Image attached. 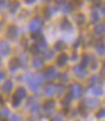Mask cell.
I'll list each match as a JSON object with an SVG mask.
<instances>
[{
	"mask_svg": "<svg viewBox=\"0 0 105 121\" xmlns=\"http://www.w3.org/2000/svg\"><path fill=\"white\" fill-rule=\"evenodd\" d=\"M102 71H103V73H105V62L103 63V67H102Z\"/></svg>",
	"mask_w": 105,
	"mask_h": 121,
	"instance_id": "cell-50",
	"label": "cell"
},
{
	"mask_svg": "<svg viewBox=\"0 0 105 121\" xmlns=\"http://www.w3.org/2000/svg\"><path fill=\"white\" fill-rule=\"evenodd\" d=\"M72 71H74V75L77 78H85V77L87 76V73H86L85 68H83L80 65L75 66L74 69H72Z\"/></svg>",
	"mask_w": 105,
	"mask_h": 121,
	"instance_id": "cell-8",
	"label": "cell"
},
{
	"mask_svg": "<svg viewBox=\"0 0 105 121\" xmlns=\"http://www.w3.org/2000/svg\"><path fill=\"white\" fill-rule=\"evenodd\" d=\"M43 75H44L45 79H47V80H53L55 77H58V73H57L55 68H54V67H52V66L46 67V68L44 69Z\"/></svg>",
	"mask_w": 105,
	"mask_h": 121,
	"instance_id": "cell-3",
	"label": "cell"
},
{
	"mask_svg": "<svg viewBox=\"0 0 105 121\" xmlns=\"http://www.w3.org/2000/svg\"><path fill=\"white\" fill-rule=\"evenodd\" d=\"M71 4L74 6H80L81 5V1L80 0H71Z\"/></svg>",
	"mask_w": 105,
	"mask_h": 121,
	"instance_id": "cell-43",
	"label": "cell"
},
{
	"mask_svg": "<svg viewBox=\"0 0 105 121\" xmlns=\"http://www.w3.org/2000/svg\"><path fill=\"white\" fill-rule=\"evenodd\" d=\"M21 100L19 99V97H17L15 94H14V96H13V99H11V105L14 106V108H17V106H19V104H21Z\"/></svg>",
	"mask_w": 105,
	"mask_h": 121,
	"instance_id": "cell-32",
	"label": "cell"
},
{
	"mask_svg": "<svg viewBox=\"0 0 105 121\" xmlns=\"http://www.w3.org/2000/svg\"><path fill=\"white\" fill-rule=\"evenodd\" d=\"M21 66V59L16 58V57L11 58L10 60H9V63H8V68H9V70H10V71H16V70L19 68Z\"/></svg>",
	"mask_w": 105,
	"mask_h": 121,
	"instance_id": "cell-7",
	"label": "cell"
},
{
	"mask_svg": "<svg viewBox=\"0 0 105 121\" xmlns=\"http://www.w3.org/2000/svg\"><path fill=\"white\" fill-rule=\"evenodd\" d=\"M18 34H19V28L16 26V25H10V26L8 27V30H7V33H6L7 37L9 40H11V41L16 40L18 37Z\"/></svg>",
	"mask_w": 105,
	"mask_h": 121,
	"instance_id": "cell-4",
	"label": "cell"
},
{
	"mask_svg": "<svg viewBox=\"0 0 105 121\" xmlns=\"http://www.w3.org/2000/svg\"><path fill=\"white\" fill-rule=\"evenodd\" d=\"M0 116H1V118L6 119L8 116H10V112H9V110H8V109L2 108V109H0Z\"/></svg>",
	"mask_w": 105,
	"mask_h": 121,
	"instance_id": "cell-33",
	"label": "cell"
},
{
	"mask_svg": "<svg viewBox=\"0 0 105 121\" xmlns=\"http://www.w3.org/2000/svg\"><path fill=\"white\" fill-rule=\"evenodd\" d=\"M11 52V48L9 45V43L6 41H0V54L2 57H7L9 56Z\"/></svg>",
	"mask_w": 105,
	"mask_h": 121,
	"instance_id": "cell-6",
	"label": "cell"
},
{
	"mask_svg": "<svg viewBox=\"0 0 105 121\" xmlns=\"http://www.w3.org/2000/svg\"><path fill=\"white\" fill-rule=\"evenodd\" d=\"M75 6L70 2V4H68V2H66L64 5L61 6V11H62L63 14H69V13H71V11L74 10Z\"/></svg>",
	"mask_w": 105,
	"mask_h": 121,
	"instance_id": "cell-23",
	"label": "cell"
},
{
	"mask_svg": "<svg viewBox=\"0 0 105 121\" xmlns=\"http://www.w3.org/2000/svg\"><path fill=\"white\" fill-rule=\"evenodd\" d=\"M75 21H76V24L78 26H83L86 22V18H85V15L84 14H77L75 16Z\"/></svg>",
	"mask_w": 105,
	"mask_h": 121,
	"instance_id": "cell-25",
	"label": "cell"
},
{
	"mask_svg": "<svg viewBox=\"0 0 105 121\" xmlns=\"http://www.w3.org/2000/svg\"><path fill=\"white\" fill-rule=\"evenodd\" d=\"M89 65H90V57L87 53H84V54L81 56V58H80V66H81L83 68H86V67H88Z\"/></svg>",
	"mask_w": 105,
	"mask_h": 121,
	"instance_id": "cell-19",
	"label": "cell"
},
{
	"mask_svg": "<svg viewBox=\"0 0 105 121\" xmlns=\"http://www.w3.org/2000/svg\"><path fill=\"white\" fill-rule=\"evenodd\" d=\"M54 106H55V102H54V100H46L44 103H43L42 109H43V111H45L46 113H50V112H52L53 111Z\"/></svg>",
	"mask_w": 105,
	"mask_h": 121,
	"instance_id": "cell-11",
	"label": "cell"
},
{
	"mask_svg": "<svg viewBox=\"0 0 105 121\" xmlns=\"http://www.w3.org/2000/svg\"><path fill=\"white\" fill-rule=\"evenodd\" d=\"M21 7V2L18 0H11L9 2V6H8V9H9V13L10 14H16L18 9Z\"/></svg>",
	"mask_w": 105,
	"mask_h": 121,
	"instance_id": "cell-13",
	"label": "cell"
},
{
	"mask_svg": "<svg viewBox=\"0 0 105 121\" xmlns=\"http://www.w3.org/2000/svg\"><path fill=\"white\" fill-rule=\"evenodd\" d=\"M28 30L32 32H36V31H42V23L38 18H34L29 22L28 24Z\"/></svg>",
	"mask_w": 105,
	"mask_h": 121,
	"instance_id": "cell-5",
	"label": "cell"
},
{
	"mask_svg": "<svg viewBox=\"0 0 105 121\" xmlns=\"http://www.w3.org/2000/svg\"><path fill=\"white\" fill-rule=\"evenodd\" d=\"M52 121H63V118L61 117V114H55L52 118Z\"/></svg>",
	"mask_w": 105,
	"mask_h": 121,
	"instance_id": "cell-41",
	"label": "cell"
},
{
	"mask_svg": "<svg viewBox=\"0 0 105 121\" xmlns=\"http://www.w3.org/2000/svg\"><path fill=\"white\" fill-rule=\"evenodd\" d=\"M13 87H14L13 82H11V80H6L1 88H2V91H4L5 93H10L11 91H13Z\"/></svg>",
	"mask_w": 105,
	"mask_h": 121,
	"instance_id": "cell-24",
	"label": "cell"
},
{
	"mask_svg": "<svg viewBox=\"0 0 105 121\" xmlns=\"http://www.w3.org/2000/svg\"><path fill=\"white\" fill-rule=\"evenodd\" d=\"M72 100H74V96H72V94L69 92L68 94H67L62 99V101H61V104H62V105H64V106H67V105H69V104L71 103V101H72Z\"/></svg>",
	"mask_w": 105,
	"mask_h": 121,
	"instance_id": "cell-26",
	"label": "cell"
},
{
	"mask_svg": "<svg viewBox=\"0 0 105 121\" xmlns=\"http://www.w3.org/2000/svg\"><path fill=\"white\" fill-rule=\"evenodd\" d=\"M5 78H6V75H5V73L0 70V82H2V80H5Z\"/></svg>",
	"mask_w": 105,
	"mask_h": 121,
	"instance_id": "cell-44",
	"label": "cell"
},
{
	"mask_svg": "<svg viewBox=\"0 0 105 121\" xmlns=\"http://www.w3.org/2000/svg\"><path fill=\"white\" fill-rule=\"evenodd\" d=\"M96 118L97 119H103L105 118V109H100L96 112Z\"/></svg>",
	"mask_w": 105,
	"mask_h": 121,
	"instance_id": "cell-35",
	"label": "cell"
},
{
	"mask_svg": "<svg viewBox=\"0 0 105 121\" xmlns=\"http://www.w3.org/2000/svg\"><path fill=\"white\" fill-rule=\"evenodd\" d=\"M80 42H81V40L79 39L78 41H77V42L75 43V48H78V47H79V44H80Z\"/></svg>",
	"mask_w": 105,
	"mask_h": 121,
	"instance_id": "cell-47",
	"label": "cell"
},
{
	"mask_svg": "<svg viewBox=\"0 0 105 121\" xmlns=\"http://www.w3.org/2000/svg\"><path fill=\"white\" fill-rule=\"evenodd\" d=\"M60 28L62 31H71L72 30V25H71V22L69 21L68 18H63L62 21L60 22Z\"/></svg>",
	"mask_w": 105,
	"mask_h": 121,
	"instance_id": "cell-15",
	"label": "cell"
},
{
	"mask_svg": "<svg viewBox=\"0 0 105 121\" xmlns=\"http://www.w3.org/2000/svg\"><path fill=\"white\" fill-rule=\"evenodd\" d=\"M10 121H21V119L19 118V116H17V114H11Z\"/></svg>",
	"mask_w": 105,
	"mask_h": 121,
	"instance_id": "cell-40",
	"label": "cell"
},
{
	"mask_svg": "<svg viewBox=\"0 0 105 121\" xmlns=\"http://www.w3.org/2000/svg\"><path fill=\"white\" fill-rule=\"evenodd\" d=\"M27 108L29 109V111H31L32 113H37L40 111V109H41L40 104L34 99H29V101L27 102Z\"/></svg>",
	"mask_w": 105,
	"mask_h": 121,
	"instance_id": "cell-10",
	"label": "cell"
},
{
	"mask_svg": "<svg viewBox=\"0 0 105 121\" xmlns=\"http://www.w3.org/2000/svg\"><path fill=\"white\" fill-rule=\"evenodd\" d=\"M42 56H43V59L50 60V59H52L54 57V52H53L52 50H50V49H45V50H43Z\"/></svg>",
	"mask_w": 105,
	"mask_h": 121,
	"instance_id": "cell-27",
	"label": "cell"
},
{
	"mask_svg": "<svg viewBox=\"0 0 105 121\" xmlns=\"http://www.w3.org/2000/svg\"><path fill=\"white\" fill-rule=\"evenodd\" d=\"M7 6H9V1L8 0H0V11H2Z\"/></svg>",
	"mask_w": 105,
	"mask_h": 121,
	"instance_id": "cell-37",
	"label": "cell"
},
{
	"mask_svg": "<svg viewBox=\"0 0 105 121\" xmlns=\"http://www.w3.org/2000/svg\"><path fill=\"white\" fill-rule=\"evenodd\" d=\"M90 92L93 93L96 96H101V95L104 94V91H103V87L101 85H94V86H90L89 87Z\"/></svg>",
	"mask_w": 105,
	"mask_h": 121,
	"instance_id": "cell-17",
	"label": "cell"
},
{
	"mask_svg": "<svg viewBox=\"0 0 105 121\" xmlns=\"http://www.w3.org/2000/svg\"><path fill=\"white\" fill-rule=\"evenodd\" d=\"M100 82H101V78L98 76H92L89 78V83H90V86H94V85H100Z\"/></svg>",
	"mask_w": 105,
	"mask_h": 121,
	"instance_id": "cell-31",
	"label": "cell"
},
{
	"mask_svg": "<svg viewBox=\"0 0 105 121\" xmlns=\"http://www.w3.org/2000/svg\"><path fill=\"white\" fill-rule=\"evenodd\" d=\"M25 1V4H27V5H32V4H34L36 0H24Z\"/></svg>",
	"mask_w": 105,
	"mask_h": 121,
	"instance_id": "cell-46",
	"label": "cell"
},
{
	"mask_svg": "<svg viewBox=\"0 0 105 121\" xmlns=\"http://www.w3.org/2000/svg\"><path fill=\"white\" fill-rule=\"evenodd\" d=\"M94 33L98 36H102L105 34V24H97L94 27Z\"/></svg>",
	"mask_w": 105,
	"mask_h": 121,
	"instance_id": "cell-22",
	"label": "cell"
},
{
	"mask_svg": "<svg viewBox=\"0 0 105 121\" xmlns=\"http://www.w3.org/2000/svg\"><path fill=\"white\" fill-rule=\"evenodd\" d=\"M4 102H5V101H4V97H2V95L0 94V104H4Z\"/></svg>",
	"mask_w": 105,
	"mask_h": 121,
	"instance_id": "cell-48",
	"label": "cell"
},
{
	"mask_svg": "<svg viewBox=\"0 0 105 121\" xmlns=\"http://www.w3.org/2000/svg\"><path fill=\"white\" fill-rule=\"evenodd\" d=\"M68 59H69L68 56L66 53L61 52L58 56V58H57V65L60 66V67H63V66H66V63L68 62Z\"/></svg>",
	"mask_w": 105,
	"mask_h": 121,
	"instance_id": "cell-16",
	"label": "cell"
},
{
	"mask_svg": "<svg viewBox=\"0 0 105 121\" xmlns=\"http://www.w3.org/2000/svg\"><path fill=\"white\" fill-rule=\"evenodd\" d=\"M90 18H92V22H93V23H97V22L100 21V14L97 13L96 9H94V10L90 13Z\"/></svg>",
	"mask_w": 105,
	"mask_h": 121,
	"instance_id": "cell-30",
	"label": "cell"
},
{
	"mask_svg": "<svg viewBox=\"0 0 105 121\" xmlns=\"http://www.w3.org/2000/svg\"><path fill=\"white\" fill-rule=\"evenodd\" d=\"M54 1H55V2H57V4H58V5H64V4H66V2H67V0H54Z\"/></svg>",
	"mask_w": 105,
	"mask_h": 121,
	"instance_id": "cell-45",
	"label": "cell"
},
{
	"mask_svg": "<svg viewBox=\"0 0 105 121\" xmlns=\"http://www.w3.org/2000/svg\"><path fill=\"white\" fill-rule=\"evenodd\" d=\"M70 93L72 94L74 99H79V97H81L83 94H84V87H83V85L78 84V83L72 84L70 86Z\"/></svg>",
	"mask_w": 105,
	"mask_h": 121,
	"instance_id": "cell-2",
	"label": "cell"
},
{
	"mask_svg": "<svg viewBox=\"0 0 105 121\" xmlns=\"http://www.w3.org/2000/svg\"><path fill=\"white\" fill-rule=\"evenodd\" d=\"M35 44H36V47L38 48L40 50H45V49H47V42L43 35H40V36H38V39L36 40V43H35Z\"/></svg>",
	"mask_w": 105,
	"mask_h": 121,
	"instance_id": "cell-14",
	"label": "cell"
},
{
	"mask_svg": "<svg viewBox=\"0 0 105 121\" xmlns=\"http://www.w3.org/2000/svg\"><path fill=\"white\" fill-rule=\"evenodd\" d=\"M15 95L17 96V97H19L21 100H24V99H26V96H27V92H26V90H25L24 87H21V86H19V87H17V88H16Z\"/></svg>",
	"mask_w": 105,
	"mask_h": 121,
	"instance_id": "cell-20",
	"label": "cell"
},
{
	"mask_svg": "<svg viewBox=\"0 0 105 121\" xmlns=\"http://www.w3.org/2000/svg\"><path fill=\"white\" fill-rule=\"evenodd\" d=\"M24 79H25V82L27 83V85L29 86V88H31L33 92H35L37 93L38 90H40V82H38V79H37V76L36 75H33V74H25L24 76Z\"/></svg>",
	"mask_w": 105,
	"mask_h": 121,
	"instance_id": "cell-1",
	"label": "cell"
},
{
	"mask_svg": "<svg viewBox=\"0 0 105 121\" xmlns=\"http://www.w3.org/2000/svg\"><path fill=\"white\" fill-rule=\"evenodd\" d=\"M84 105L86 106V109H95L100 105V101L97 99H86L85 101H83Z\"/></svg>",
	"mask_w": 105,
	"mask_h": 121,
	"instance_id": "cell-9",
	"label": "cell"
},
{
	"mask_svg": "<svg viewBox=\"0 0 105 121\" xmlns=\"http://www.w3.org/2000/svg\"><path fill=\"white\" fill-rule=\"evenodd\" d=\"M2 121H7V120H6V119H5V120H2Z\"/></svg>",
	"mask_w": 105,
	"mask_h": 121,
	"instance_id": "cell-51",
	"label": "cell"
},
{
	"mask_svg": "<svg viewBox=\"0 0 105 121\" xmlns=\"http://www.w3.org/2000/svg\"><path fill=\"white\" fill-rule=\"evenodd\" d=\"M40 35H42V31H36V32H32L31 33V37L33 40H35V41L38 39Z\"/></svg>",
	"mask_w": 105,
	"mask_h": 121,
	"instance_id": "cell-39",
	"label": "cell"
},
{
	"mask_svg": "<svg viewBox=\"0 0 105 121\" xmlns=\"http://www.w3.org/2000/svg\"><path fill=\"white\" fill-rule=\"evenodd\" d=\"M29 50H31V53L32 54H34V56H37V54L40 53V49L36 47V44H33Z\"/></svg>",
	"mask_w": 105,
	"mask_h": 121,
	"instance_id": "cell-36",
	"label": "cell"
},
{
	"mask_svg": "<svg viewBox=\"0 0 105 121\" xmlns=\"http://www.w3.org/2000/svg\"><path fill=\"white\" fill-rule=\"evenodd\" d=\"M64 91H66V86L63 84H59V85H55V94L60 96V95H62L64 93Z\"/></svg>",
	"mask_w": 105,
	"mask_h": 121,
	"instance_id": "cell-29",
	"label": "cell"
},
{
	"mask_svg": "<svg viewBox=\"0 0 105 121\" xmlns=\"http://www.w3.org/2000/svg\"><path fill=\"white\" fill-rule=\"evenodd\" d=\"M58 78L60 79V82H61V83H66V82H68L69 77H68V75H67V74L62 73V74L58 75Z\"/></svg>",
	"mask_w": 105,
	"mask_h": 121,
	"instance_id": "cell-34",
	"label": "cell"
},
{
	"mask_svg": "<svg viewBox=\"0 0 105 121\" xmlns=\"http://www.w3.org/2000/svg\"><path fill=\"white\" fill-rule=\"evenodd\" d=\"M43 93L46 95V96H52L55 94V85L49 83L43 87Z\"/></svg>",
	"mask_w": 105,
	"mask_h": 121,
	"instance_id": "cell-12",
	"label": "cell"
},
{
	"mask_svg": "<svg viewBox=\"0 0 105 121\" xmlns=\"http://www.w3.org/2000/svg\"><path fill=\"white\" fill-rule=\"evenodd\" d=\"M89 67L93 70H95V69L97 68V61H96V58H94V57H92L90 58V65H89Z\"/></svg>",
	"mask_w": 105,
	"mask_h": 121,
	"instance_id": "cell-38",
	"label": "cell"
},
{
	"mask_svg": "<svg viewBox=\"0 0 105 121\" xmlns=\"http://www.w3.org/2000/svg\"><path fill=\"white\" fill-rule=\"evenodd\" d=\"M66 48H67L66 47V43L63 42V41H57L55 44H54V49H55L57 51H59L60 53H61V51H63Z\"/></svg>",
	"mask_w": 105,
	"mask_h": 121,
	"instance_id": "cell-28",
	"label": "cell"
},
{
	"mask_svg": "<svg viewBox=\"0 0 105 121\" xmlns=\"http://www.w3.org/2000/svg\"><path fill=\"white\" fill-rule=\"evenodd\" d=\"M95 49H96V51L97 53H100V54H104L105 53V45H104V42H103V40H97L96 43H95Z\"/></svg>",
	"mask_w": 105,
	"mask_h": 121,
	"instance_id": "cell-18",
	"label": "cell"
},
{
	"mask_svg": "<svg viewBox=\"0 0 105 121\" xmlns=\"http://www.w3.org/2000/svg\"><path fill=\"white\" fill-rule=\"evenodd\" d=\"M43 65H44V61H43V59L40 58V57H35V58L33 59V61H32V66H33L34 69L42 68Z\"/></svg>",
	"mask_w": 105,
	"mask_h": 121,
	"instance_id": "cell-21",
	"label": "cell"
},
{
	"mask_svg": "<svg viewBox=\"0 0 105 121\" xmlns=\"http://www.w3.org/2000/svg\"><path fill=\"white\" fill-rule=\"evenodd\" d=\"M93 5H94V7H101L102 0H93Z\"/></svg>",
	"mask_w": 105,
	"mask_h": 121,
	"instance_id": "cell-42",
	"label": "cell"
},
{
	"mask_svg": "<svg viewBox=\"0 0 105 121\" xmlns=\"http://www.w3.org/2000/svg\"><path fill=\"white\" fill-rule=\"evenodd\" d=\"M102 13H103V15H105V6L102 7Z\"/></svg>",
	"mask_w": 105,
	"mask_h": 121,
	"instance_id": "cell-49",
	"label": "cell"
}]
</instances>
